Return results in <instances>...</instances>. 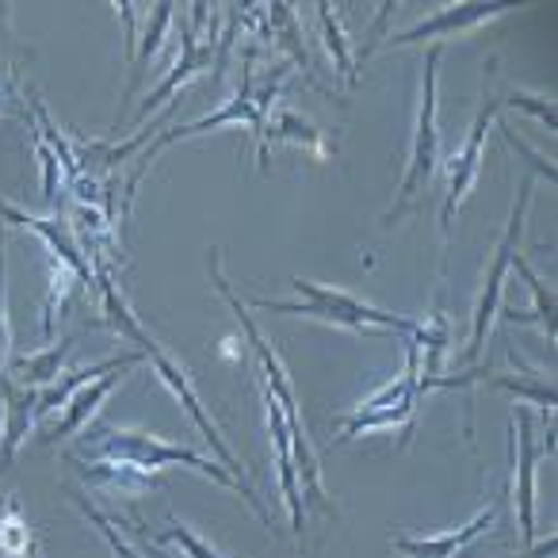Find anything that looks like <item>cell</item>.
Wrapping results in <instances>:
<instances>
[{
    "label": "cell",
    "mask_w": 558,
    "mask_h": 558,
    "mask_svg": "<svg viewBox=\"0 0 558 558\" xmlns=\"http://www.w3.org/2000/svg\"><path fill=\"white\" fill-rule=\"evenodd\" d=\"M93 276H96V295L104 299V314H108V322L119 329V333L126 337V341L138 344V352L146 356V364H154L157 379H161L165 390H169V395L177 398L180 410H184L187 417H192V425L203 433V440L215 444V451H218V459H222L226 471H230L233 478L245 482V474H241V459L233 456V448L222 440V428H218V421L207 413V405H203V398H199V390H195L192 375H187L184 367H180L177 360H172L169 352H165V344L157 341V337L149 333V329L142 326L138 318H134L131 303H126V299L119 295V288H116V268L100 264V268H93Z\"/></svg>",
    "instance_id": "obj_1"
},
{
    "label": "cell",
    "mask_w": 558,
    "mask_h": 558,
    "mask_svg": "<svg viewBox=\"0 0 558 558\" xmlns=\"http://www.w3.org/2000/svg\"><path fill=\"white\" fill-rule=\"evenodd\" d=\"M279 81H283V70L271 73V81H268V85H264V88H253V73H248V62H245V73H241L238 93H233L230 100L222 104V108L210 111V116H203V119H195V123H187V126H172V131H165L157 142H149L146 154L138 157V169H134V172H131V180H126V203H123V215H126V207H131L134 192H138L142 177H146V169L157 161V157L165 154V149L172 146V142L199 138V134L218 131V126H230V123L253 126L256 138H260V169L268 172V157H271V154H268V142H264V134H268V116H271V108H276V100H279Z\"/></svg>",
    "instance_id": "obj_2"
},
{
    "label": "cell",
    "mask_w": 558,
    "mask_h": 558,
    "mask_svg": "<svg viewBox=\"0 0 558 558\" xmlns=\"http://www.w3.org/2000/svg\"><path fill=\"white\" fill-rule=\"evenodd\" d=\"M96 451H100V459H119V463H131L149 474L161 471V466H172V463L192 466L195 474L210 478L215 486H226L230 494L245 497V505L260 517V524H271L268 509L260 505V497H256V489L248 486V482L233 478L226 466H218L215 459L192 451L187 444H172V440H165V436L138 433V428H100V433H96Z\"/></svg>",
    "instance_id": "obj_3"
},
{
    "label": "cell",
    "mask_w": 558,
    "mask_h": 558,
    "mask_svg": "<svg viewBox=\"0 0 558 558\" xmlns=\"http://www.w3.org/2000/svg\"><path fill=\"white\" fill-rule=\"evenodd\" d=\"M291 288L299 291V303H276V299H253V306L271 314H303V318H318L329 326L352 329V333H402L417 337L421 322H410L402 314H390L383 306L367 303V299L352 295L341 288H326V283H314V279L291 276Z\"/></svg>",
    "instance_id": "obj_4"
},
{
    "label": "cell",
    "mask_w": 558,
    "mask_h": 558,
    "mask_svg": "<svg viewBox=\"0 0 558 558\" xmlns=\"http://www.w3.org/2000/svg\"><path fill=\"white\" fill-rule=\"evenodd\" d=\"M440 58H444V43H433L425 50V73H421V108H417V126H413V142H410V161H405L402 184H398L395 207L383 215V226H395L405 210L413 207V199L421 195V187L433 180L436 165H440Z\"/></svg>",
    "instance_id": "obj_5"
},
{
    "label": "cell",
    "mask_w": 558,
    "mask_h": 558,
    "mask_svg": "<svg viewBox=\"0 0 558 558\" xmlns=\"http://www.w3.org/2000/svg\"><path fill=\"white\" fill-rule=\"evenodd\" d=\"M417 395H421V349L410 337V352H405L402 375H395L390 383H383L372 398H364L356 410L344 413V417L337 421V428H341L337 444H349L364 433H383V428H402V433H413Z\"/></svg>",
    "instance_id": "obj_6"
},
{
    "label": "cell",
    "mask_w": 558,
    "mask_h": 558,
    "mask_svg": "<svg viewBox=\"0 0 558 558\" xmlns=\"http://www.w3.org/2000/svg\"><path fill=\"white\" fill-rule=\"evenodd\" d=\"M532 187H535V180L524 177V184H520V192H517V203H512L509 226H505V233H501V241H497V248L489 253L486 283H482L478 303H474V314H471V341H466V360H478L482 349H486L489 322L497 318V306H501L505 276H509L512 256L520 253V233H524V218H527V207H532Z\"/></svg>",
    "instance_id": "obj_7"
},
{
    "label": "cell",
    "mask_w": 558,
    "mask_h": 558,
    "mask_svg": "<svg viewBox=\"0 0 558 558\" xmlns=\"http://www.w3.org/2000/svg\"><path fill=\"white\" fill-rule=\"evenodd\" d=\"M497 100H486L482 111L474 116L471 131H466V142L448 157V192H444V210H440V233L444 241L451 238V222H456V210L463 207V199L474 192L478 184V172H482V157H486V134H489V123H494Z\"/></svg>",
    "instance_id": "obj_8"
},
{
    "label": "cell",
    "mask_w": 558,
    "mask_h": 558,
    "mask_svg": "<svg viewBox=\"0 0 558 558\" xmlns=\"http://www.w3.org/2000/svg\"><path fill=\"white\" fill-rule=\"evenodd\" d=\"M0 218L12 226H20V230H32L35 238L47 245L50 253V264H62L65 271H73V276L81 279V288L93 295L96 291V276H93V264L85 260V253H81L77 238H73L70 222H62V218H39V215H27V210H20L16 203L0 199Z\"/></svg>",
    "instance_id": "obj_9"
},
{
    "label": "cell",
    "mask_w": 558,
    "mask_h": 558,
    "mask_svg": "<svg viewBox=\"0 0 558 558\" xmlns=\"http://www.w3.org/2000/svg\"><path fill=\"white\" fill-rule=\"evenodd\" d=\"M264 390V387H260ZM264 410H268V433H271V451H276V482H279V497H283V509L291 517V532L295 543L303 550V532H306V497H303V482H299V466H295V451H291V428L283 421V410L276 405V398L264 390Z\"/></svg>",
    "instance_id": "obj_10"
},
{
    "label": "cell",
    "mask_w": 558,
    "mask_h": 558,
    "mask_svg": "<svg viewBox=\"0 0 558 558\" xmlns=\"http://www.w3.org/2000/svg\"><path fill=\"white\" fill-rule=\"evenodd\" d=\"M512 505H517V527L520 543L532 547L535 543V463L539 451L532 440V417L524 410L512 413Z\"/></svg>",
    "instance_id": "obj_11"
},
{
    "label": "cell",
    "mask_w": 558,
    "mask_h": 558,
    "mask_svg": "<svg viewBox=\"0 0 558 558\" xmlns=\"http://www.w3.org/2000/svg\"><path fill=\"white\" fill-rule=\"evenodd\" d=\"M509 9H512V4H448V9H440L436 16H425V20H417L413 27H405V32L390 35L387 47H413V43H428V39L440 43L444 35L474 32V27L505 16Z\"/></svg>",
    "instance_id": "obj_12"
},
{
    "label": "cell",
    "mask_w": 558,
    "mask_h": 558,
    "mask_svg": "<svg viewBox=\"0 0 558 558\" xmlns=\"http://www.w3.org/2000/svg\"><path fill=\"white\" fill-rule=\"evenodd\" d=\"M497 517H501V501H494L489 509H482L478 517L466 520V524L448 527V532H440V535H395L390 547L402 558H456L466 543H474L482 532H489V527L497 524Z\"/></svg>",
    "instance_id": "obj_13"
},
{
    "label": "cell",
    "mask_w": 558,
    "mask_h": 558,
    "mask_svg": "<svg viewBox=\"0 0 558 558\" xmlns=\"http://www.w3.org/2000/svg\"><path fill=\"white\" fill-rule=\"evenodd\" d=\"M123 379V372H111V375H100V379H93V383H85L81 390H73L70 395V402L62 405V417L54 421V425H47L43 428V440L47 444H58V440H65V436H73V433H81V428L88 425V421L100 413V405L108 402V395L116 390V383Z\"/></svg>",
    "instance_id": "obj_14"
},
{
    "label": "cell",
    "mask_w": 558,
    "mask_h": 558,
    "mask_svg": "<svg viewBox=\"0 0 558 558\" xmlns=\"http://www.w3.org/2000/svg\"><path fill=\"white\" fill-rule=\"evenodd\" d=\"M35 390L16 387V383H4V425H0V471L16 459V451L24 448V440L32 436L35 425Z\"/></svg>",
    "instance_id": "obj_15"
},
{
    "label": "cell",
    "mask_w": 558,
    "mask_h": 558,
    "mask_svg": "<svg viewBox=\"0 0 558 558\" xmlns=\"http://www.w3.org/2000/svg\"><path fill=\"white\" fill-rule=\"evenodd\" d=\"M73 463L81 466V474H85L93 486L108 489V494L138 497V494H149V489L157 486L149 471H138V466H131V463H119V459H93V463L73 459Z\"/></svg>",
    "instance_id": "obj_16"
},
{
    "label": "cell",
    "mask_w": 558,
    "mask_h": 558,
    "mask_svg": "<svg viewBox=\"0 0 558 558\" xmlns=\"http://www.w3.org/2000/svg\"><path fill=\"white\" fill-rule=\"evenodd\" d=\"M509 268L517 271V276L527 283V291L535 295V306H532V311H524V314H520V311H505V322H509V326H539L543 333H547L550 341H555V295H550L547 283H543V279L535 276V268L524 260V253L512 256Z\"/></svg>",
    "instance_id": "obj_17"
},
{
    "label": "cell",
    "mask_w": 558,
    "mask_h": 558,
    "mask_svg": "<svg viewBox=\"0 0 558 558\" xmlns=\"http://www.w3.org/2000/svg\"><path fill=\"white\" fill-rule=\"evenodd\" d=\"M73 352V337H65L62 344H50V349L43 352H32V356H20L16 364H12V379H16V387H27V390H43L50 387V383L62 375V364L65 356Z\"/></svg>",
    "instance_id": "obj_18"
},
{
    "label": "cell",
    "mask_w": 558,
    "mask_h": 558,
    "mask_svg": "<svg viewBox=\"0 0 558 558\" xmlns=\"http://www.w3.org/2000/svg\"><path fill=\"white\" fill-rule=\"evenodd\" d=\"M264 142H268V154H271V142H291V146H306L311 154L318 157H329L333 149L322 142V131L311 123V119H303L299 111H279L276 119H268V134H264Z\"/></svg>",
    "instance_id": "obj_19"
},
{
    "label": "cell",
    "mask_w": 558,
    "mask_h": 558,
    "mask_svg": "<svg viewBox=\"0 0 558 558\" xmlns=\"http://www.w3.org/2000/svg\"><path fill=\"white\" fill-rule=\"evenodd\" d=\"M318 24H322L326 47H329V54H333L337 70H341V77L349 81V85H356L360 73H356V58H352V47H349V35H344L341 16L333 12V4H326V0L318 4Z\"/></svg>",
    "instance_id": "obj_20"
},
{
    "label": "cell",
    "mask_w": 558,
    "mask_h": 558,
    "mask_svg": "<svg viewBox=\"0 0 558 558\" xmlns=\"http://www.w3.org/2000/svg\"><path fill=\"white\" fill-rule=\"evenodd\" d=\"M169 24H172V4H157L154 9V16H149V27H146V35L138 39V47H134V62H131V85H126V96L138 88V81H142V73H146V65H149V58L161 50V43H165V32H169Z\"/></svg>",
    "instance_id": "obj_21"
},
{
    "label": "cell",
    "mask_w": 558,
    "mask_h": 558,
    "mask_svg": "<svg viewBox=\"0 0 558 558\" xmlns=\"http://www.w3.org/2000/svg\"><path fill=\"white\" fill-rule=\"evenodd\" d=\"M35 547L32 539V524L24 520V509H20V501H4V512H0V550L9 558H24L27 550Z\"/></svg>",
    "instance_id": "obj_22"
},
{
    "label": "cell",
    "mask_w": 558,
    "mask_h": 558,
    "mask_svg": "<svg viewBox=\"0 0 558 558\" xmlns=\"http://www.w3.org/2000/svg\"><path fill=\"white\" fill-rule=\"evenodd\" d=\"M81 288V279L73 271H65L62 264H50V295H47V306H43V337H54V318L65 303H70V291Z\"/></svg>",
    "instance_id": "obj_23"
},
{
    "label": "cell",
    "mask_w": 558,
    "mask_h": 558,
    "mask_svg": "<svg viewBox=\"0 0 558 558\" xmlns=\"http://www.w3.org/2000/svg\"><path fill=\"white\" fill-rule=\"evenodd\" d=\"M161 543H172V547H180V550H184V558H230V555H222V550L210 547L203 535H195L187 524H180V520H172V524L165 527Z\"/></svg>",
    "instance_id": "obj_24"
},
{
    "label": "cell",
    "mask_w": 558,
    "mask_h": 558,
    "mask_svg": "<svg viewBox=\"0 0 558 558\" xmlns=\"http://www.w3.org/2000/svg\"><path fill=\"white\" fill-rule=\"evenodd\" d=\"M32 142H35V154H39V169H43V195H47L50 203H58V192H62V187H65L62 161H58L54 149H50L47 142L39 138V131H35V123H32Z\"/></svg>",
    "instance_id": "obj_25"
},
{
    "label": "cell",
    "mask_w": 558,
    "mask_h": 558,
    "mask_svg": "<svg viewBox=\"0 0 558 558\" xmlns=\"http://www.w3.org/2000/svg\"><path fill=\"white\" fill-rule=\"evenodd\" d=\"M77 505H81V512H85V517H88V524H93V527H96V532H100V535H104V539H108V547H111V550H116V558H142V555H138V550H134V547H131V543H126V539H123V535H119V532H116V524H111V520H104V517H100V512H96V509H93V505H88V501H85V497H77Z\"/></svg>",
    "instance_id": "obj_26"
},
{
    "label": "cell",
    "mask_w": 558,
    "mask_h": 558,
    "mask_svg": "<svg viewBox=\"0 0 558 558\" xmlns=\"http://www.w3.org/2000/svg\"><path fill=\"white\" fill-rule=\"evenodd\" d=\"M4 276H9V260H4V230H0V367H9V356H12L9 288H4Z\"/></svg>",
    "instance_id": "obj_27"
},
{
    "label": "cell",
    "mask_w": 558,
    "mask_h": 558,
    "mask_svg": "<svg viewBox=\"0 0 558 558\" xmlns=\"http://www.w3.org/2000/svg\"><path fill=\"white\" fill-rule=\"evenodd\" d=\"M505 104H509V108H524V111H532V116L539 119V123H547L550 131H555V104L543 100V96L524 93V88H509V93H505Z\"/></svg>",
    "instance_id": "obj_28"
},
{
    "label": "cell",
    "mask_w": 558,
    "mask_h": 558,
    "mask_svg": "<svg viewBox=\"0 0 558 558\" xmlns=\"http://www.w3.org/2000/svg\"><path fill=\"white\" fill-rule=\"evenodd\" d=\"M27 555H32V558H43V555H39V547H32V550H27Z\"/></svg>",
    "instance_id": "obj_29"
}]
</instances>
